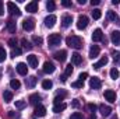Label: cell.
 Masks as SVG:
<instances>
[{"label":"cell","mask_w":120,"mask_h":119,"mask_svg":"<svg viewBox=\"0 0 120 119\" xmlns=\"http://www.w3.org/2000/svg\"><path fill=\"white\" fill-rule=\"evenodd\" d=\"M66 44L73 49H81L82 48V39L78 35H70L66 38Z\"/></svg>","instance_id":"cell-1"},{"label":"cell","mask_w":120,"mask_h":119,"mask_svg":"<svg viewBox=\"0 0 120 119\" xmlns=\"http://www.w3.org/2000/svg\"><path fill=\"white\" fill-rule=\"evenodd\" d=\"M60 42H61V36L59 34H50L49 38H48V45L50 48H55V46L60 45Z\"/></svg>","instance_id":"cell-2"},{"label":"cell","mask_w":120,"mask_h":119,"mask_svg":"<svg viewBox=\"0 0 120 119\" xmlns=\"http://www.w3.org/2000/svg\"><path fill=\"white\" fill-rule=\"evenodd\" d=\"M7 10H8V13H10L11 16H15V17H20V16H21V10H20L13 1H8V3H7Z\"/></svg>","instance_id":"cell-3"},{"label":"cell","mask_w":120,"mask_h":119,"mask_svg":"<svg viewBox=\"0 0 120 119\" xmlns=\"http://www.w3.org/2000/svg\"><path fill=\"white\" fill-rule=\"evenodd\" d=\"M88 23H90V20H88L87 16H80L78 20H77V28L81 30V31L85 30V28L88 27Z\"/></svg>","instance_id":"cell-4"},{"label":"cell","mask_w":120,"mask_h":119,"mask_svg":"<svg viewBox=\"0 0 120 119\" xmlns=\"http://www.w3.org/2000/svg\"><path fill=\"white\" fill-rule=\"evenodd\" d=\"M56 21H57V18H56V16H53V14H50V16H48L46 18H45V27H48V28H53L55 27V24H56Z\"/></svg>","instance_id":"cell-5"},{"label":"cell","mask_w":120,"mask_h":119,"mask_svg":"<svg viewBox=\"0 0 120 119\" xmlns=\"http://www.w3.org/2000/svg\"><path fill=\"white\" fill-rule=\"evenodd\" d=\"M90 86H91V88H94V90H99L101 87H102V81H101V79L99 77H91L90 79Z\"/></svg>","instance_id":"cell-6"},{"label":"cell","mask_w":120,"mask_h":119,"mask_svg":"<svg viewBox=\"0 0 120 119\" xmlns=\"http://www.w3.org/2000/svg\"><path fill=\"white\" fill-rule=\"evenodd\" d=\"M22 28L25 31H32L35 28V20H34V18H27V20H24Z\"/></svg>","instance_id":"cell-7"},{"label":"cell","mask_w":120,"mask_h":119,"mask_svg":"<svg viewBox=\"0 0 120 119\" xmlns=\"http://www.w3.org/2000/svg\"><path fill=\"white\" fill-rule=\"evenodd\" d=\"M55 59L57 60V62H60V63H63V62H66V59H67V52L66 51H57V52H55Z\"/></svg>","instance_id":"cell-8"},{"label":"cell","mask_w":120,"mask_h":119,"mask_svg":"<svg viewBox=\"0 0 120 119\" xmlns=\"http://www.w3.org/2000/svg\"><path fill=\"white\" fill-rule=\"evenodd\" d=\"M55 70H56V67H55V64H53L52 62H45V63H43V73L52 74Z\"/></svg>","instance_id":"cell-9"},{"label":"cell","mask_w":120,"mask_h":119,"mask_svg":"<svg viewBox=\"0 0 120 119\" xmlns=\"http://www.w3.org/2000/svg\"><path fill=\"white\" fill-rule=\"evenodd\" d=\"M105 98H106V101H109V102H115L116 101V92L113 91V90H105Z\"/></svg>","instance_id":"cell-10"},{"label":"cell","mask_w":120,"mask_h":119,"mask_svg":"<svg viewBox=\"0 0 120 119\" xmlns=\"http://www.w3.org/2000/svg\"><path fill=\"white\" fill-rule=\"evenodd\" d=\"M34 114H35V116H39V118H42V116H45L46 115V108L43 107V105H36L35 107V111H34Z\"/></svg>","instance_id":"cell-11"},{"label":"cell","mask_w":120,"mask_h":119,"mask_svg":"<svg viewBox=\"0 0 120 119\" xmlns=\"http://www.w3.org/2000/svg\"><path fill=\"white\" fill-rule=\"evenodd\" d=\"M71 23H73V17H71L70 14H64V16L61 17V25H63L64 28L70 27V25H71Z\"/></svg>","instance_id":"cell-12"},{"label":"cell","mask_w":120,"mask_h":119,"mask_svg":"<svg viewBox=\"0 0 120 119\" xmlns=\"http://www.w3.org/2000/svg\"><path fill=\"white\" fill-rule=\"evenodd\" d=\"M102 39H103L102 30H101V28H96V30L92 32V41H94V42H98V41H102Z\"/></svg>","instance_id":"cell-13"},{"label":"cell","mask_w":120,"mask_h":119,"mask_svg":"<svg viewBox=\"0 0 120 119\" xmlns=\"http://www.w3.org/2000/svg\"><path fill=\"white\" fill-rule=\"evenodd\" d=\"M15 69H17L18 74H21V76H27V73H28V67H27L25 63H18L15 66Z\"/></svg>","instance_id":"cell-14"},{"label":"cell","mask_w":120,"mask_h":119,"mask_svg":"<svg viewBox=\"0 0 120 119\" xmlns=\"http://www.w3.org/2000/svg\"><path fill=\"white\" fill-rule=\"evenodd\" d=\"M99 112L102 114V116H109L110 112H112V108H110L109 105L102 104V105H99Z\"/></svg>","instance_id":"cell-15"},{"label":"cell","mask_w":120,"mask_h":119,"mask_svg":"<svg viewBox=\"0 0 120 119\" xmlns=\"http://www.w3.org/2000/svg\"><path fill=\"white\" fill-rule=\"evenodd\" d=\"M108 62H109V59H108V56H102L99 62L94 63V66H92V67H94V69H96V70H99L101 67H103L105 64H108Z\"/></svg>","instance_id":"cell-16"},{"label":"cell","mask_w":120,"mask_h":119,"mask_svg":"<svg viewBox=\"0 0 120 119\" xmlns=\"http://www.w3.org/2000/svg\"><path fill=\"white\" fill-rule=\"evenodd\" d=\"M38 7H39L38 1H31V3H28V4L25 6V10L30 11V13H36V11H38Z\"/></svg>","instance_id":"cell-17"},{"label":"cell","mask_w":120,"mask_h":119,"mask_svg":"<svg viewBox=\"0 0 120 119\" xmlns=\"http://www.w3.org/2000/svg\"><path fill=\"white\" fill-rule=\"evenodd\" d=\"M110 41L113 45H120V31H113L110 34Z\"/></svg>","instance_id":"cell-18"},{"label":"cell","mask_w":120,"mask_h":119,"mask_svg":"<svg viewBox=\"0 0 120 119\" xmlns=\"http://www.w3.org/2000/svg\"><path fill=\"white\" fill-rule=\"evenodd\" d=\"M27 60H28V64H30L31 67H38V56L36 55H30V56H27Z\"/></svg>","instance_id":"cell-19"},{"label":"cell","mask_w":120,"mask_h":119,"mask_svg":"<svg viewBox=\"0 0 120 119\" xmlns=\"http://www.w3.org/2000/svg\"><path fill=\"white\" fill-rule=\"evenodd\" d=\"M99 52H101V49H99V46L98 45H92L90 49V58L91 59H95L98 55H99Z\"/></svg>","instance_id":"cell-20"},{"label":"cell","mask_w":120,"mask_h":119,"mask_svg":"<svg viewBox=\"0 0 120 119\" xmlns=\"http://www.w3.org/2000/svg\"><path fill=\"white\" fill-rule=\"evenodd\" d=\"M66 107H67V105H66L64 102H57V104L53 105V112H55V114H60V112H63V111L66 109Z\"/></svg>","instance_id":"cell-21"},{"label":"cell","mask_w":120,"mask_h":119,"mask_svg":"<svg viewBox=\"0 0 120 119\" xmlns=\"http://www.w3.org/2000/svg\"><path fill=\"white\" fill-rule=\"evenodd\" d=\"M41 99H42V98H41V95H39V94H31V95H30V102L32 104V105H35V107H36V105H39Z\"/></svg>","instance_id":"cell-22"},{"label":"cell","mask_w":120,"mask_h":119,"mask_svg":"<svg viewBox=\"0 0 120 119\" xmlns=\"http://www.w3.org/2000/svg\"><path fill=\"white\" fill-rule=\"evenodd\" d=\"M71 63H73V64H81V63H82V56H81L80 53H77V52L73 53V55H71Z\"/></svg>","instance_id":"cell-23"},{"label":"cell","mask_w":120,"mask_h":119,"mask_svg":"<svg viewBox=\"0 0 120 119\" xmlns=\"http://www.w3.org/2000/svg\"><path fill=\"white\" fill-rule=\"evenodd\" d=\"M36 77L35 76H30L28 79H25V86L27 87H30V88H34L35 87V84H36Z\"/></svg>","instance_id":"cell-24"},{"label":"cell","mask_w":120,"mask_h":119,"mask_svg":"<svg viewBox=\"0 0 120 119\" xmlns=\"http://www.w3.org/2000/svg\"><path fill=\"white\" fill-rule=\"evenodd\" d=\"M7 30L10 31L11 34H14V32H15L17 25H15V21H14V20H8V21H7Z\"/></svg>","instance_id":"cell-25"},{"label":"cell","mask_w":120,"mask_h":119,"mask_svg":"<svg viewBox=\"0 0 120 119\" xmlns=\"http://www.w3.org/2000/svg\"><path fill=\"white\" fill-rule=\"evenodd\" d=\"M108 18H109L110 21H115V23H116V21L119 23V21H120V20H119V16H117L115 11H112V10H109V11H108Z\"/></svg>","instance_id":"cell-26"},{"label":"cell","mask_w":120,"mask_h":119,"mask_svg":"<svg viewBox=\"0 0 120 119\" xmlns=\"http://www.w3.org/2000/svg\"><path fill=\"white\" fill-rule=\"evenodd\" d=\"M3 99H4V102H11V99H13V92H11V91H4V92H3Z\"/></svg>","instance_id":"cell-27"},{"label":"cell","mask_w":120,"mask_h":119,"mask_svg":"<svg viewBox=\"0 0 120 119\" xmlns=\"http://www.w3.org/2000/svg\"><path fill=\"white\" fill-rule=\"evenodd\" d=\"M21 45H22V48H24L25 51H31V49L34 48V46L31 45V42H30V41H27L25 38H22V39H21Z\"/></svg>","instance_id":"cell-28"},{"label":"cell","mask_w":120,"mask_h":119,"mask_svg":"<svg viewBox=\"0 0 120 119\" xmlns=\"http://www.w3.org/2000/svg\"><path fill=\"white\" fill-rule=\"evenodd\" d=\"M52 87H53L52 80H43V81H42V88L43 90H50Z\"/></svg>","instance_id":"cell-29"},{"label":"cell","mask_w":120,"mask_h":119,"mask_svg":"<svg viewBox=\"0 0 120 119\" xmlns=\"http://www.w3.org/2000/svg\"><path fill=\"white\" fill-rule=\"evenodd\" d=\"M25 107H27V101H24V99L15 101V108H17V109H24Z\"/></svg>","instance_id":"cell-30"},{"label":"cell","mask_w":120,"mask_h":119,"mask_svg":"<svg viewBox=\"0 0 120 119\" xmlns=\"http://www.w3.org/2000/svg\"><path fill=\"white\" fill-rule=\"evenodd\" d=\"M10 87L13 90H18L20 87H21V83L18 81V80H15V79H13L11 81H10Z\"/></svg>","instance_id":"cell-31"},{"label":"cell","mask_w":120,"mask_h":119,"mask_svg":"<svg viewBox=\"0 0 120 119\" xmlns=\"http://www.w3.org/2000/svg\"><path fill=\"white\" fill-rule=\"evenodd\" d=\"M119 76H120V71L116 69V67H113V69L110 70V79L116 80V79H119Z\"/></svg>","instance_id":"cell-32"},{"label":"cell","mask_w":120,"mask_h":119,"mask_svg":"<svg viewBox=\"0 0 120 119\" xmlns=\"http://www.w3.org/2000/svg\"><path fill=\"white\" fill-rule=\"evenodd\" d=\"M46 8H48L49 11H53V10L56 8V4H55V1H53V0H49V1H46Z\"/></svg>","instance_id":"cell-33"},{"label":"cell","mask_w":120,"mask_h":119,"mask_svg":"<svg viewBox=\"0 0 120 119\" xmlns=\"http://www.w3.org/2000/svg\"><path fill=\"white\" fill-rule=\"evenodd\" d=\"M101 17H102V13H101V10L95 8V10L92 11V18H94V20H99Z\"/></svg>","instance_id":"cell-34"},{"label":"cell","mask_w":120,"mask_h":119,"mask_svg":"<svg viewBox=\"0 0 120 119\" xmlns=\"http://www.w3.org/2000/svg\"><path fill=\"white\" fill-rule=\"evenodd\" d=\"M21 55V49L17 46V48H13V51H11V58H17V56H20Z\"/></svg>","instance_id":"cell-35"},{"label":"cell","mask_w":120,"mask_h":119,"mask_svg":"<svg viewBox=\"0 0 120 119\" xmlns=\"http://www.w3.org/2000/svg\"><path fill=\"white\" fill-rule=\"evenodd\" d=\"M71 87H74V88H82V87H84V81H81V80H77V81L71 83Z\"/></svg>","instance_id":"cell-36"},{"label":"cell","mask_w":120,"mask_h":119,"mask_svg":"<svg viewBox=\"0 0 120 119\" xmlns=\"http://www.w3.org/2000/svg\"><path fill=\"white\" fill-rule=\"evenodd\" d=\"M32 41H34V44H35V45H38V46H39V45H42V42H43V39H42L41 36H36V35H34V36H32Z\"/></svg>","instance_id":"cell-37"},{"label":"cell","mask_w":120,"mask_h":119,"mask_svg":"<svg viewBox=\"0 0 120 119\" xmlns=\"http://www.w3.org/2000/svg\"><path fill=\"white\" fill-rule=\"evenodd\" d=\"M6 56H7V53H6L4 48H0V62H4L6 60Z\"/></svg>","instance_id":"cell-38"},{"label":"cell","mask_w":120,"mask_h":119,"mask_svg":"<svg viewBox=\"0 0 120 119\" xmlns=\"http://www.w3.org/2000/svg\"><path fill=\"white\" fill-rule=\"evenodd\" d=\"M112 56L115 60H120V51H112Z\"/></svg>","instance_id":"cell-39"},{"label":"cell","mask_w":120,"mask_h":119,"mask_svg":"<svg viewBox=\"0 0 120 119\" xmlns=\"http://www.w3.org/2000/svg\"><path fill=\"white\" fill-rule=\"evenodd\" d=\"M64 74H66V76H70V74H73V66H71V64H68V66L66 67V71H64Z\"/></svg>","instance_id":"cell-40"},{"label":"cell","mask_w":120,"mask_h":119,"mask_svg":"<svg viewBox=\"0 0 120 119\" xmlns=\"http://www.w3.org/2000/svg\"><path fill=\"white\" fill-rule=\"evenodd\" d=\"M8 116L11 119H20V114H15L13 111H8Z\"/></svg>","instance_id":"cell-41"},{"label":"cell","mask_w":120,"mask_h":119,"mask_svg":"<svg viewBox=\"0 0 120 119\" xmlns=\"http://www.w3.org/2000/svg\"><path fill=\"white\" fill-rule=\"evenodd\" d=\"M70 119H82V115L80 112H74V114H71Z\"/></svg>","instance_id":"cell-42"},{"label":"cell","mask_w":120,"mask_h":119,"mask_svg":"<svg viewBox=\"0 0 120 119\" xmlns=\"http://www.w3.org/2000/svg\"><path fill=\"white\" fill-rule=\"evenodd\" d=\"M8 45H10L11 48H17V42H15V39H14V38L8 39Z\"/></svg>","instance_id":"cell-43"},{"label":"cell","mask_w":120,"mask_h":119,"mask_svg":"<svg viewBox=\"0 0 120 119\" xmlns=\"http://www.w3.org/2000/svg\"><path fill=\"white\" fill-rule=\"evenodd\" d=\"M87 77H88V73H85V71H84V73H80V76H78V80L84 81V80H85Z\"/></svg>","instance_id":"cell-44"},{"label":"cell","mask_w":120,"mask_h":119,"mask_svg":"<svg viewBox=\"0 0 120 119\" xmlns=\"http://www.w3.org/2000/svg\"><path fill=\"white\" fill-rule=\"evenodd\" d=\"M61 4H63L64 7H71V0H63Z\"/></svg>","instance_id":"cell-45"},{"label":"cell","mask_w":120,"mask_h":119,"mask_svg":"<svg viewBox=\"0 0 120 119\" xmlns=\"http://www.w3.org/2000/svg\"><path fill=\"white\" fill-rule=\"evenodd\" d=\"M88 109L94 114V112H95V109H96V105H95V104H88Z\"/></svg>","instance_id":"cell-46"},{"label":"cell","mask_w":120,"mask_h":119,"mask_svg":"<svg viewBox=\"0 0 120 119\" xmlns=\"http://www.w3.org/2000/svg\"><path fill=\"white\" fill-rule=\"evenodd\" d=\"M71 107H73V108H78V107H80V102H78V99H73V102H71Z\"/></svg>","instance_id":"cell-47"},{"label":"cell","mask_w":120,"mask_h":119,"mask_svg":"<svg viewBox=\"0 0 120 119\" xmlns=\"http://www.w3.org/2000/svg\"><path fill=\"white\" fill-rule=\"evenodd\" d=\"M4 14V7H3V1L0 0V16H3Z\"/></svg>","instance_id":"cell-48"},{"label":"cell","mask_w":120,"mask_h":119,"mask_svg":"<svg viewBox=\"0 0 120 119\" xmlns=\"http://www.w3.org/2000/svg\"><path fill=\"white\" fill-rule=\"evenodd\" d=\"M99 3H101L99 0H91V4H92V6H98Z\"/></svg>","instance_id":"cell-49"},{"label":"cell","mask_w":120,"mask_h":119,"mask_svg":"<svg viewBox=\"0 0 120 119\" xmlns=\"http://www.w3.org/2000/svg\"><path fill=\"white\" fill-rule=\"evenodd\" d=\"M66 77H67V76H66V74H63V76H61V77H60V80H61V81H63V83H66V80H67V79H66Z\"/></svg>","instance_id":"cell-50"},{"label":"cell","mask_w":120,"mask_h":119,"mask_svg":"<svg viewBox=\"0 0 120 119\" xmlns=\"http://www.w3.org/2000/svg\"><path fill=\"white\" fill-rule=\"evenodd\" d=\"M112 3H113L115 6H117V4H119V3H120V0H112Z\"/></svg>","instance_id":"cell-51"},{"label":"cell","mask_w":120,"mask_h":119,"mask_svg":"<svg viewBox=\"0 0 120 119\" xmlns=\"http://www.w3.org/2000/svg\"><path fill=\"white\" fill-rule=\"evenodd\" d=\"M88 119H96V115H95V114H91Z\"/></svg>","instance_id":"cell-52"},{"label":"cell","mask_w":120,"mask_h":119,"mask_svg":"<svg viewBox=\"0 0 120 119\" xmlns=\"http://www.w3.org/2000/svg\"><path fill=\"white\" fill-rule=\"evenodd\" d=\"M78 3H80V4H81V6H84V4H85V3H87V1H85V0H78Z\"/></svg>","instance_id":"cell-53"},{"label":"cell","mask_w":120,"mask_h":119,"mask_svg":"<svg viewBox=\"0 0 120 119\" xmlns=\"http://www.w3.org/2000/svg\"><path fill=\"white\" fill-rule=\"evenodd\" d=\"M110 119H119V118H117V115H113V116H112Z\"/></svg>","instance_id":"cell-54"},{"label":"cell","mask_w":120,"mask_h":119,"mask_svg":"<svg viewBox=\"0 0 120 119\" xmlns=\"http://www.w3.org/2000/svg\"><path fill=\"white\" fill-rule=\"evenodd\" d=\"M34 119H36V118H34Z\"/></svg>","instance_id":"cell-55"}]
</instances>
